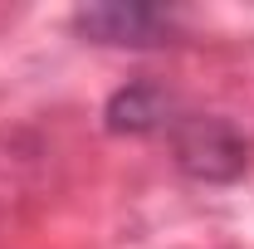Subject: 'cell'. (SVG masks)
Wrapping results in <instances>:
<instances>
[{"instance_id":"obj_1","label":"cell","mask_w":254,"mask_h":249,"mask_svg":"<svg viewBox=\"0 0 254 249\" xmlns=\"http://www.w3.org/2000/svg\"><path fill=\"white\" fill-rule=\"evenodd\" d=\"M171 147H176V166L195 181H235L250 166L245 132L225 118H176Z\"/></svg>"},{"instance_id":"obj_2","label":"cell","mask_w":254,"mask_h":249,"mask_svg":"<svg viewBox=\"0 0 254 249\" xmlns=\"http://www.w3.org/2000/svg\"><path fill=\"white\" fill-rule=\"evenodd\" d=\"M73 30L98 44H161L176 30V15L157 5H88L73 15Z\"/></svg>"},{"instance_id":"obj_3","label":"cell","mask_w":254,"mask_h":249,"mask_svg":"<svg viewBox=\"0 0 254 249\" xmlns=\"http://www.w3.org/2000/svg\"><path fill=\"white\" fill-rule=\"evenodd\" d=\"M176 98L166 93L161 83H127L118 93L108 98V132H132V137H142V132H157V127H171L176 118Z\"/></svg>"}]
</instances>
